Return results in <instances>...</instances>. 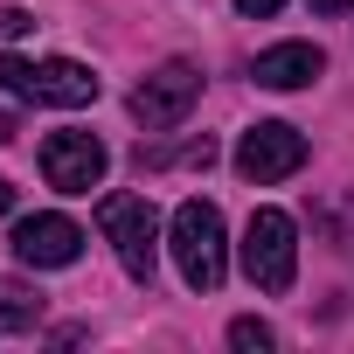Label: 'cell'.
Masks as SVG:
<instances>
[{"instance_id":"6da1fadb","label":"cell","mask_w":354,"mask_h":354,"mask_svg":"<svg viewBox=\"0 0 354 354\" xmlns=\"http://www.w3.org/2000/svg\"><path fill=\"white\" fill-rule=\"evenodd\" d=\"M174 264H181L188 292H216L230 271V243H223V209L216 202H181L174 209Z\"/></svg>"},{"instance_id":"7a4b0ae2","label":"cell","mask_w":354,"mask_h":354,"mask_svg":"<svg viewBox=\"0 0 354 354\" xmlns=\"http://www.w3.org/2000/svg\"><path fill=\"white\" fill-rule=\"evenodd\" d=\"M97 223L118 243V264L139 285H153V264H160V216H153V202L146 195H104L97 202Z\"/></svg>"},{"instance_id":"3957f363","label":"cell","mask_w":354,"mask_h":354,"mask_svg":"<svg viewBox=\"0 0 354 354\" xmlns=\"http://www.w3.org/2000/svg\"><path fill=\"white\" fill-rule=\"evenodd\" d=\"M243 271L257 292H292L299 278V243H292V216L285 209H257L243 230Z\"/></svg>"},{"instance_id":"277c9868","label":"cell","mask_w":354,"mask_h":354,"mask_svg":"<svg viewBox=\"0 0 354 354\" xmlns=\"http://www.w3.org/2000/svg\"><path fill=\"white\" fill-rule=\"evenodd\" d=\"M195 97H202V70H195V63H167V70H153V77L132 91V118H139L146 132H167V125H181V118L195 111Z\"/></svg>"},{"instance_id":"5b68a950","label":"cell","mask_w":354,"mask_h":354,"mask_svg":"<svg viewBox=\"0 0 354 354\" xmlns=\"http://www.w3.org/2000/svg\"><path fill=\"white\" fill-rule=\"evenodd\" d=\"M104 167H111V153L97 146V132H49L42 139V174L56 195H91L104 181Z\"/></svg>"},{"instance_id":"8992f818","label":"cell","mask_w":354,"mask_h":354,"mask_svg":"<svg viewBox=\"0 0 354 354\" xmlns=\"http://www.w3.org/2000/svg\"><path fill=\"white\" fill-rule=\"evenodd\" d=\"M306 167V132H292V125H278V118H264V125H250L243 132V146H236V174L243 181H285V174H299Z\"/></svg>"},{"instance_id":"52a82bcc","label":"cell","mask_w":354,"mask_h":354,"mask_svg":"<svg viewBox=\"0 0 354 354\" xmlns=\"http://www.w3.org/2000/svg\"><path fill=\"white\" fill-rule=\"evenodd\" d=\"M15 257L35 271H70L84 257V230L70 216H21L15 223Z\"/></svg>"},{"instance_id":"ba28073f","label":"cell","mask_w":354,"mask_h":354,"mask_svg":"<svg viewBox=\"0 0 354 354\" xmlns=\"http://www.w3.org/2000/svg\"><path fill=\"white\" fill-rule=\"evenodd\" d=\"M28 97H42V104H97V77L84 63H70V56L28 63Z\"/></svg>"},{"instance_id":"9c48e42d","label":"cell","mask_w":354,"mask_h":354,"mask_svg":"<svg viewBox=\"0 0 354 354\" xmlns=\"http://www.w3.org/2000/svg\"><path fill=\"white\" fill-rule=\"evenodd\" d=\"M264 91H299V84H313L319 77V49L313 42H278V49H264L257 56V70H250Z\"/></svg>"},{"instance_id":"30bf717a","label":"cell","mask_w":354,"mask_h":354,"mask_svg":"<svg viewBox=\"0 0 354 354\" xmlns=\"http://www.w3.org/2000/svg\"><path fill=\"white\" fill-rule=\"evenodd\" d=\"M132 160H139V174H146V167H209V160H216V139L202 132V139H188V146H139Z\"/></svg>"},{"instance_id":"8fae6325","label":"cell","mask_w":354,"mask_h":354,"mask_svg":"<svg viewBox=\"0 0 354 354\" xmlns=\"http://www.w3.org/2000/svg\"><path fill=\"white\" fill-rule=\"evenodd\" d=\"M35 319H42V292L0 278V333H21V326H35Z\"/></svg>"},{"instance_id":"7c38bea8","label":"cell","mask_w":354,"mask_h":354,"mask_svg":"<svg viewBox=\"0 0 354 354\" xmlns=\"http://www.w3.org/2000/svg\"><path fill=\"white\" fill-rule=\"evenodd\" d=\"M230 347H243V354H264V347H271V326H264V319H236V326H230Z\"/></svg>"},{"instance_id":"4fadbf2b","label":"cell","mask_w":354,"mask_h":354,"mask_svg":"<svg viewBox=\"0 0 354 354\" xmlns=\"http://www.w3.org/2000/svg\"><path fill=\"white\" fill-rule=\"evenodd\" d=\"M28 28H35V15H28V8H0V42H21Z\"/></svg>"},{"instance_id":"5bb4252c","label":"cell","mask_w":354,"mask_h":354,"mask_svg":"<svg viewBox=\"0 0 354 354\" xmlns=\"http://www.w3.org/2000/svg\"><path fill=\"white\" fill-rule=\"evenodd\" d=\"M278 8H285V0H236V15H257V21H264V15H278Z\"/></svg>"},{"instance_id":"9a60e30c","label":"cell","mask_w":354,"mask_h":354,"mask_svg":"<svg viewBox=\"0 0 354 354\" xmlns=\"http://www.w3.org/2000/svg\"><path fill=\"white\" fill-rule=\"evenodd\" d=\"M313 8H319V15H347V8H354V0H313Z\"/></svg>"},{"instance_id":"2e32d148","label":"cell","mask_w":354,"mask_h":354,"mask_svg":"<svg viewBox=\"0 0 354 354\" xmlns=\"http://www.w3.org/2000/svg\"><path fill=\"white\" fill-rule=\"evenodd\" d=\"M15 209V181H0V216H8Z\"/></svg>"},{"instance_id":"e0dca14e","label":"cell","mask_w":354,"mask_h":354,"mask_svg":"<svg viewBox=\"0 0 354 354\" xmlns=\"http://www.w3.org/2000/svg\"><path fill=\"white\" fill-rule=\"evenodd\" d=\"M8 139H15V118H8V111H0V146H8Z\"/></svg>"}]
</instances>
